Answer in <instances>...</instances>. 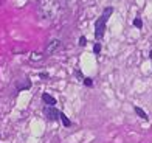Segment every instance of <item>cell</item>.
Here are the masks:
<instances>
[{
    "mask_svg": "<svg viewBox=\"0 0 152 143\" xmlns=\"http://www.w3.org/2000/svg\"><path fill=\"white\" fill-rule=\"evenodd\" d=\"M106 23H107V20L102 19V17H99V19L95 22V39H96V40H101L102 37H104Z\"/></svg>",
    "mask_w": 152,
    "mask_h": 143,
    "instance_id": "6da1fadb",
    "label": "cell"
},
{
    "mask_svg": "<svg viewBox=\"0 0 152 143\" xmlns=\"http://www.w3.org/2000/svg\"><path fill=\"white\" fill-rule=\"evenodd\" d=\"M44 115H45V118L50 120V121H56V120L61 118V112H59L54 106H47V107H44Z\"/></svg>",
    "mask_w": 152,
    "mask_h": 143,
    "instance_id": "7a4b0ae2",
    "label": "cell"
},
{
    "mask_svg": "<svg viewBox=\"0 0 152 143\" xmlns=\"http://www.w3.org/2000/svg\"><path fill=\"white\" fill-rule=\"evenodd\" d=\"M59 48H61V40H59V39H53V40H50V42H48L45 53H47V54H53V53H56Z\"/></svg>",
    "mask_w": 152,
    "mask_h": 143,
    "instance_id": "3957f363",
    "label": "cell"
},
{
    "mask_svg": "<svg viewBox=\"0 0 152 143\" xmlns=\"http://www.w3.org/2000/svg\"><path fill=\"white\" fill-rule=\"evenodd\" d=\"M42 101L47 106H54V104H56V98L51 97L50 93H42Z\"/></svg>",
    "mask_w": 152,
    "mask_h": 143,
    "instance_id": "277c9868",
    "label": "cell"
},
{
    "mask_svg": "<svg viewBox=\"0 0 152 143\" xmlns=\"http://www.w3.org/2000/svg\"><path fill=\"white\" fill-rule=\"evenodd\" d=\"M31 87V81L30 79H23V83H19L17 84V90H26V89H30Z\"/></svg>",
    "mask_w": 152,
    "mask_h": 143,
    "instance_id": "5b68a950",
    "label": "cell"
},
{
    "mask_svg": "<svg viewBox=\"0 0 152 143\" xmlns=\"http://www.w3.org/2000/svg\"><path fill=\"white\" fill-rule=\"evenodd\" d=\"M112 12H113V8H112V6H107V8L102 11L101 17H102V19H106V20H109V17L112 16Z\"/></svg>",
    "mask_w": 152,
    "mask_h": 143,
    "instance_id": "8992f818",
    "label": "cell"
},
{
    "mask_svg": "<svg viewBox=\"0 0 152 143\" xmlns=\"http://www.w3.org/2000/svg\"><path fill=\"white\" fill-rule=\"evenodd\" d=\"M134 109H135V112H137V115H140V117H141L143 120H149V118H148V114L144 112V111H143L141 107H138V106H135Z\"/></svg>",
    "mask_w": 152,
    "mask_h": 143,
    "instance_id": "52a82bcc",
    "label": "cell"
},
{
    "mask_svg": "<svg viewBox=\"0 0 152 143\" xmlns=\"http://www.w3.org/2000/svg\"><path fill=\"white\" fill-rule=\"evenodd\" d=\"M61 121H62V125H64L65 128H70L72 126V121L68 120V117H67L65 114H61Z\"/></svg>",
    "mask_w": 152,
    "mask_h": 143,
    "instance_id": "ba28073f",
    "label": "cell"
},
{
    "mask_svg": "<svg viewBox=\"0 0 152 143\" xmlns=\"http://www.w3.org/2000/svg\"><path fill=\"white\" fill-rule=\"evenodd\" d=\"M82 81H84V86H87V87H93V79H92V78H84Z\"/></svg>",
    "mask_w": 152,
    "mask_h": 143,
    "instance_id": "9c48e42d",
    "label": "cell"
},
{
    "mask_svg": "<svg viewBox=\"0 0 152 143\" xmlns=\"http://www.w3.org/2000/svg\"><path fill=\"white\" fill-rule=\"evenodd\" d=\"M134 26H137V28H141V26H143V22H141V19H140V17L134 19Z\"/></svg>",
    "mask_w": 152,
    "mask_h": 143,
    "instance_id": "30bf717a",
    "label": "cell"
},
{
    "mask_svg": "<svg viewBox=\"0 0 152 143\" xmlns=\"http://www.w3.org/2000/svg\"><path fill=\"white\" fill-rule=\"evenodd\" d=\"M93 51H95V54H99V53H101V44H95Z\"/></svg>",
    "mask_w": 152,
    "mask_h": 143,
    "instance_id": "8fae6325",
    "label": "cell"
},
{
    "mask_svg": "<svg viewBox=\"0 0 152 143\" xmlns=\"http://www.w3.org/2000/svg\"><path fill=\"white\" fill-rule=\"evenodd\" d=\"M40 58H42V54H39V53H33V56H31L33 61H39Z\"/></svg>",
    "mask_w": 152,
    "mask_h": 143,
    "instance_id": "7c38bea8",
    "label": "cell"
},
{
    "mask_svg": "<svg viewBox=\"0 0 152 143\" xmlns=\"http://www.w3.org/2000/svg\"><path fill=\"white\" fill-rule=\"evenodd\" d=\"M86 44H87V39H86L84 36H81V39H79V45H81V47H84Z\"/></svg>",
    "mask_w": 152,
    "mask_h": 143,
    "instance_id": "4fadbf2b",
    "label": "cell"
},
{
    "mask_svg": "<svg viewBox=\"0 0 152 143\" xmlns=\"http://www.w3.org/2000/svg\"><path fill=\"white\" fill-rule=\"evenodd\" d=\"M75 75H76V76H78V78H82V79H84V76H82L81 70H76V72H75Z\"/></svg>",
    "mask_w": 152,
    "mask_h": 143,
    "instance_id": "5bb4252c",
    "label": "cell"
},
{
    "mask_svg": "<svg viewBox=\"0 0 152 143\" xmlns=\"http://www.w3.org/2000/svg\"><path fill=\"white\" fill-rule=\"evenodd\" d=\"M40 78H48V73H39Z\"/></svg>",
    "mask_w": 152,
    "mask_h": 143,
    "instance_id": "9a60e30c",
    "label": "cell"
},
{
    "mask_svg": "<svg viewBox=\"0 0 152 143\" xmlns=\"http://www.w3.org/2000/svg\"><path fill=\"white\" fill-rule=\"evenodd\" d=\"M149 58H151V59H152V50H151V51H149Z\"/></svg>",
    "mask_w": 152,
    "mask_h": 143,
    "instance_id": "2e32d148",
    "label": "cell"
}]
</instances>
